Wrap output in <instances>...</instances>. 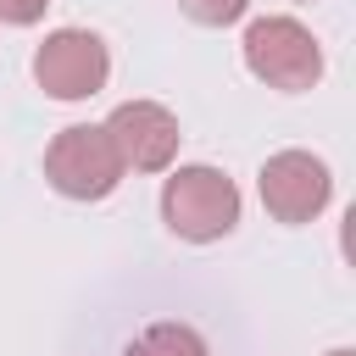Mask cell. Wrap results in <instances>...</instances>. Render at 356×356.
<instances>
[{
    "instance_id": "cell-1",
    "label": "cell",
    "mask_w": 356,
    "mask_h": 356,
    "mask_svg": "<svg viewBox=\"0 0 356 356\" xmlns=\"http://www.w3.org/2000/svg\"><path fill=\"white\" fill-rule=\"evenodd\" d=\"M161 222L189 239V245H211L222 234H234L239 222V189L222 167H172L167 184H161Z\"/></svg>"
},
{
    "instance_id": "cell-2",
    "label": "cell",
    "mask_w": 356,
    "mask_h": 356,
    "mask_svg": "<svg viewBox=\"0 0 356 356\" xmlns=\"http://www.w3.org/2000/svg\"><path fill=\"white\" fill-rule=\"evenodd\" d=\"M122 156L106 134V122H72L44 145V178L67 200H106L122 184Z\"/></svg>"
},
{
    "instance_id": "cell-3",
    "label": "cell",
    "mask_w": 356,
    "mask_h": 356,
    "mask_svg": "<svg viewBox=\"0 0 356 356\" xmlns=\"http://www.w3.org/2000/svg\"><path fill=\"white\" fill-rule=\"evenodd\" d=\"M245 67L250 78H261L267 89H284V95H300L323 78V44L312 39L306 22L295 17H256L245 28Z\"/></svg>"
},
{
    "instance_id": "cell-4",
    "label": "cell",
    "mask_w": 356,
    "mask_h": 356,
    "mask_svg": "<svg viewBox=\"0 0 356 356\" xmlns=\"http://www.w3.org/2000/svg\"><path fill=\"white\" fill-rule=\"evenodd\" d=\"M106 78H111V50L89 28H56L33 50V83L50 100H89L106 89Z\"/></svg>"
},
{
    "instance_id": "cell-5",
    "label": "cell",
    "mask_w": 356,
    "mask_h": 356,
    "mask_svg": "<svg viewBox=\"0 0 356 356\" xmlns=\"http://www.w3.org/2000/svg\"><path fill=\"white\" fill-rule=\"evenodd\" d=\"M256 189H261V206H267L273 222L300 228V222H312V217L328 211V200H334V172H328V161L312 156V150H278V156L261 161Z\"/></svg>"
},
{
    "instance_id": "cell-6",
    "label": "cell",
    "mask_w": 356,
    "mask_h": 356,
    "mask_svg": "<svg viewBox=\"0 0 356 356\" xmlns=\"http://www.w3.org/2000/svg\"><path fill=\"white\" fill-rule=\"evenodd\" d=\"M106 134L122 156V167L134 172H167L178 161V117L161 106V100H122L111 117H106Z\"/></svg>"
},
{
    "instance_id": "cell-7",
    "label": "cell",
    "mask_w": 356,
    "mask_h": 356,
    "mask_svg": "<svg viewBox=\"0 0 356 356\" xmlns=\"http://www.w3.org/2000/svg\"><path fill=\"white\" fill-rule=\"evenodd\" d=\"M122 356H211V350H206V339L189 323H150L145 334L128 339Z\"/></svg>"
},
{
    "instance_id": "cell-8",
    "label": "cell",
    "mask_w": 356,
    "mask_h": 356,
    "mask_svg": "<svg viewBox=\"0 0 356 356\" xmlns=\"http://www.w3.org/2000/svg\"><path fill=\"white\" fill-rule=\"evenodd\" d=\"M178 11L189 22H200V28H228V22H239L250 11V0H178Z\"/></svg>"
},
{
    "instance_id": "cell-9",
    "label": "cell",
    "mask_w": 356,
    "mask_h": 356,
    "mask_svg": "<svg viewBox=\"0 0 356 356\" xmlns=\"http://www.w3.org/2000/svg\"><path fill=\"white\" fill-rule=\"evenodd\" d=\"M44 6H50V0H0V22L28 28V22H39V17H44Z\"/></svg>"
},
{
    "instance_id": "cell-10",
    "label": "cell",
    "mask_w": 356,
    "mask_h": 356,
    "mask_svg": "<svg viewBox=\"0 0 356 356\" xmlns=\"http://www.w3.org/2000/svg\"><path fill=\"white\" fill-rule=\"evenodd\" d=\"M328 356H356V350H328Z\"/></svg>"
},
{
    "instance_id": "cell-11",
    "label": "cell",
    "mask_w": 356,
    "mask_h": 356,
    "mask_svg": "<svg viewBox=\"0 0 356 356\" xmlns=\"http://www.w3.org/2000/svg\"><path fill=\"white\" fill-rule=\"evenodd\" d=\"M300 6H312V0H300Z\"/></svg>"
}]
</instances>
